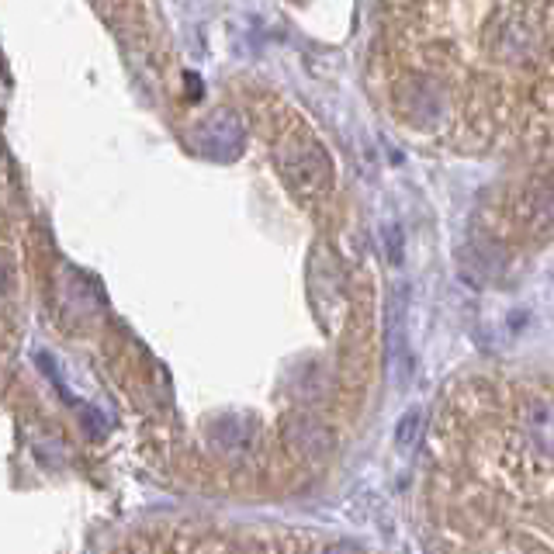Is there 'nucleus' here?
<instances>
[{"label":"nucleus","instance_id":"nucleus-2","mask_svg":"<svg viewBox=\"0 0 554 554\" xmlns=\"http://www.w3.org/2000/svg\"><path fill=\"white\" fill-rule=\"evenodd\" d=\"M406 284H395L392 291V302H388V323H385V333H388V357H392V368H395V381L406 385L409 381V350H406Z\"/></svg>","mask_w":554,"mask_h":554},{"label":"nucleus","instance_id":"nucleus-1","mask_svg":"<svg viewBox=\"0 0 554 554\" xmlns=\"http://www.w3.org/2000/svg\"><path fill=\"white\" fill-rule=\"evenodd\" d=\"M274 160L298 201H323L333 187V160L305 132H288L281 142H274Z\"/></svg>","mask_w":554,"mask_h":554},{"label":"nucleus","instance_id":"nucleus-3","mask_svg":"<svg viewBox=\"0 0 554 554\" xmlns=\"http://www.w3.org/2000/svg\"><path fill=\"white\" fill-rule=\"evenodd\" d=\"M419 433H423V413H419V409H409L399 423V447H416Z\"/></svg>","mask_w":554,"mask_h":554}]
</instances>
